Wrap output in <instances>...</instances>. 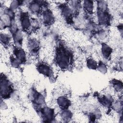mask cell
Wrapping results in <instances>:
<instances>
[{"mask_svg":"<svg viewBox=\"0 0 123 123\" xmlns=\"http://www.w3.org/2000/svg\"><path fill=\"white\" fill-rule=\"evenodd\" d=\"M111 49L108 47L107 46H104L103 47L102 49V53L105 56V57H108L109 55L110 54Z\"/></svg>","mask_w":123,"mask_h":123,"instance_id":"ba28073f","label":"cell"},{"mask_svg":"<svg viewBox=\"0 0 123 123\" xmlns=\"http://www.w3.org/2000/svg\"><path fill=\"white\" fill-rule=\"evenodd\" d=\"M57 60L59 65L62 68L68 67L69 62V58L66 53L62 50L60 51L58 54Z\"/></svg>","mask_w":123,"mask_h":123,"instance_id":"6da1fadb","label":"cell"},{"mask_svg":"<svg viewBox=\"0 0 123 123\" xmlns=\"http://www.w3.org/2000/svg\"><path fill=\"white\" fill-rule=\"evenodd\" d=\"M84 7L88 11H92L93 9V2L90 1H85L84 2Z\"/></svg>","mask_w":123,"mask_h":123,"instance_id":"52a82bcc","label":"cell"},{"mask_svg":"<svg viewBox=\"0 0 123 123\" xmlns=\"http://www.w3.org/2000/svg\"><path fill=\"white\" fill-rule=\"evenodd\" d=\"M44 20L49 22L52 20V15L49 12H46L44 14Z\"/></svg>","mask_w":123,"mask_h":123,"instance_id":"8fae6325","label":"cell"},{"mask_svg":"<svg viewBox=\"0 0 123 123\" xmlns=\"http://www.w3.org/2000/svg\"><path fill=\"white\" fill-rule=\"evenodd\" d=\"M22 25L23 27L24 28H27L29 26V19L28 18L27 16L25 15H23L22 18Z\"/></svg>","mask_w":123,"mask_h":123,"instance_id":"8992f818","label":"cell"},{"mask_svg":"<svg viewBox=\"0 0 123 123\" xmlns=\"http://www.w3.org/2000/svg\"><path fill=\"white\" fill-rule=\"evenodd\" d=\"M30 8L32 11L37 12L39 10V5L37 3H32V4L30 6Z\"/></svg>","mask_w":123,"mask_h":123,"instance_id":"30bf717a","label":"cell"},{"mask_svg":"<svg viewBox=\"0 0 123 123\" xmlns=\"http://www.w3.org/2000/svg\"><path fill=\"white\" fill-rule=\"evenodd\" d=\"M1 95L2 97H6L9 95L10 91V86L6 80H1Z\"/></svg>","mask_w":123,"mask_h":123,"instance_id":"7a4b0ae2","label":"cell"},{"mask_svg":"<svg viewBox=\"0 0 123 123\" xmlns=\"http://www.w3.org/2000/svg\"><path fill=\"white\" fill-rule=\"evenodd\" d=\"M38 70L40 73L47 75L50 73V70L49 67L46 65H40L38 66Z\"/></svg>","mask_w":123,"mask_h":123,"instance_id":"3957f363","label":"cell"},{"mask_svg":"<svg viewBox=\"0 0 123 123\" xmlns=\"http://www.w3.org/2000/svg\"><path fill=\"white\" fill-rule=\"evenodd\" d=\"M16 55L19 62H23L25 59V53L22 49L18 50L16 52Z\"/></svg>","mask_w":123,"mask_h":123,"instance_id":"277c9868","label":"cell"},{"mask_svg":"<svg viewBox=\"0 0 123 123\" xmlns=\"http://www.w3.org/2000/svg\"><path fill=\"white\" fill-rule=\"evenodd\" d=\"M58 103L60 106L63 108H65L69 105V101H68V99H66L65 98H61L59 99Z\"/></svg>","mask_w":123,"mask_h":123,"instance_id":"5b68a950","label":"cell"},{"mask_svg":"<svg viewBox=\"0 0 123 123\" xmlns=\"http://www.w3.org/2000/svg\"><path fill=\"white\" fill-rule=\"evenodd\" d=\"M87 65L89 68L91 69H96L97 68V63L95 61L90 59L87 62Z\"/></svg>","mask_w":123,"mask_h":123,"instance_id":"9c48e42d","label":"cell"}]
</instances>
